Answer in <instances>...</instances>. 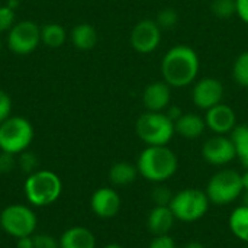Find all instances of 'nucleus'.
I'll list each match as a JSON object with an SVG mask.
<instances>
[{"label": "nucleus", "instance_id": "1", "mask_svg": "<svg viewBox=\"0 0 248 248\" xmlns=\"http://www.w3.org/2000/svg\"><path fill=\"white\" fill-rule=\"evenodd\" d=\"M199 68V55L189 45L171 46L161 60V76L170 87L190 86L196 81Z\"/></svg>", "mask_w": 248, "mask_h": 248}, {"label": "nucleus", "instance_id": "2", "mask_svg": "<svg viewBox=\"0 0 248 248\" xmlns=\"http://www.w3.org/2000/svg\"><path fill=\"white\" fill-rule=\"evenodd\" d=\"M137 169L145 180L158 185L176 174L179 158L167 145H147L138 155Z\"/></svg>", "mask_w": 248, "mask_h": 248}, {"label": "nucleus", "instance_id": "3", "mask_svg": "<svg viewBox=\"0 0 248 248\" xmlns=\"http://www.w3.org/2000/svg\"><path fill=\"white\" fill-rule=\"evenodd\" d=\"M23 192L31 206H49L60 199L62 193V182L60 176L51 170H36L25 180Z\"/></svg>", "mask_w": 248, "mask_h": 248}, {"label": "nucleus", "instance_id": "4", "mask_svg": "<svg viewBox=\"0 0 248 248\" xmlns=\"http://www.w3.org/2000/svg\"><path fill=\"white\" fill-rule=\"evenodd\" d=\"M211 202L205 190L198 187H186L173 195L170 209L176 221L196 222L202 219L209 211Z\"/></svg>", "mask_w": 248, "mask_h": 248}, {"label": "nucleus", "instance_id": "5", "mask_svg": "<svg viewBox=\"0 0 248 248\" xmlns=\"http://www.w3.org/2000/svg\"><path fill=\"white\" fill-rule=\"evenodd\" d=\"M241 173L232 169H222L217 171L206 185V195L209 202L215 206H225L235 202L243 195Z\"/></svg>", "mask_w": 248, "mask_h": 248}, {"label": "nucleus", "instance_id": "6", "mask_svg": "<svg viewBox=\"0 0 248 248\" xmlns=\"http://www.w3.org/2000/svg\"><path fill=\"white\" fill-rule=\"evenodd\" d=\"M137 135L145 145H167L174 137V122L166 112L142 113L135 125Z\"/></svg>", "mask_w": 248, "mask_h": 248}, {"label": "nucleus", "instance_id": "7", "mask_svg": "<svg viewBox=\"0 0 248 248\" xmlns=\"http://www.w3.org/2000/svg\"><path fill=\"white\" fill-rule=\"evenodd\" d=\"M33 126L22 116H10L0 124V151L19 155L33 141Z\"/></svg>", "mask_w": 248, "mask_h": 248}, {"label": "nucleus", "instance_id": "8", "mask_svg": "<svg viewBox=\"0 0 248 248\" xmlns=\"http://www.w3.org/2000/svg\"><path fill=\"white\" fill-rule=\"evenodd\" d=\"M38 227V218L28 205L12 203L0 214V228L12 238H23L33 235Z\"/></svg>", "mask_w": 248, "mask_h": 248}, {"label": "nucleus", "instance_id": "9", "mask_svg": "<svg viewBox=\"0 0 248 248\" xmlns=\"http://www.w3.org/2000/svg\"><path fill=\"white\" fill-rule=\"evenodd\" d=\"M39 42L41 28L32 20L17 22L7 31V46L17 55H28L33 52Z\"/></svg>", "mask_w": 248, "mask_h": 248}, {"label": "nucleus", "instance_id": "10", "mask_svg": "<svg viewBox=\"0 0 248 248\" xmlns=\"http://www.w3.org/2000/svg\"><path fill=\"white\" fill-rule=\"evenodd\" d=\"M129 42L137 52L151 54L161 42V29L153 19L140 20L131 31Z\"/></svg>", "mask_w": 248, "mask_h": 248}, {"label": "nucleus", "instance_id": "11", "mask_svg": "<svg viewBox=\"0 0 248 248\" xmlns=\"http://www.w3.org/2000/svg\"><path fill=\"white\" fill-rule=\"evenodd\" d=\"M202 157L211 166H227L237 158L235 145L231 137L227 135H214L205 141L202 147Z\"/></svg>", "mask_w": 248, "mask_h": 248}, {"label": "nucleus", "instance_id": "12", "mask_svg": "<svg viewBox=\"0 0 248 248\" xmlns=\"http://www.w3.org/2000/svg\"><path fill=\"white\" fill-rule=\"evenodd\" d=\"M224 99V86L218 78L203 77L198 80L192 90V100L196 108L208 110L219 103Z\"/></svg>", "mask_w": 248, "mask_h": 248}, {"label": "nucleus", "instance_id": "13", "mask_svg": "<svg viewBox=\"0 0 248 248\" xmlns=\"http://www.w3.org/2000/svg\"><path fill=\"white\" fill-rule=\"evenodd\" d=\"M122 206V199L113 187H99L90 198V208L97 218H115Z\"/></svg>", "mask_w": 248, "mask_h": 248}, {"label": "nucleus", "instance_id": "14", "mask_svg": "<svg viewBox=\"0 0 248 248\" xmlns=\"http://www.w3.org/2000/svg\"><path fill=\"white\" fill-rule=\"evenodd\" d=\"M205 124L215 135H227L237 126V113L231 106L222 102L206 110Z\"/></svg>", "mask_w": 248, "mask_h": 248}, {"label": "nucleus", "instance_id": "15", "mask_svg": "<svg viewBox=\"0 0 248 248\" xmlns=\"http://www.w3.org/2000/svg\"><path fill=\"white\" fill-rule=\"evenodd\" d=\"M171 87L163 81L150 83L142 93V103L150 112H164L170 106Z\"/></svg>", "mask_w": 248, "mask_h": 248}, {"label": "nucleus", "instance_id": "16", "mask_svg": "<svg viewBox=\"0 0 248 248\" xmlns=\"http://www.w3.org/2000/svg\"><path fill=\"white\" fill-rule=\"evenodd\" d=\"M60 248H96V237L86 227H70L58 238Z\"/></svg>", "mask_w": 248, "mask_h": 248}, {"label": "nucleus", "instance_id": "17", "mask_svg": "<svg viewBox=\"0 0 248 248\" xmlns=\"http://www.w3.org/2000/svg\"><path fill=\"white\" fill-rule=\"evenodd\" d=\"M176 222L170 206H154L147 218L148 230L153 235H166L173 230Z\"/></svg>", "mask_w": 248, "mask_h": 248}, {"label": "nucleus", "instance_id": "18", "mask_svg": "<svg viewBox=\"0 0 248 248\" xmlns=\"http://www.w3.org/2000/svg\"><path fill=\"white\" fill-rule=\"evenodd\" d=\"M206 129L205 118L196 113H183L174 122V131L186 140H198Z\"/></svg>", "mask_w": 248, "mask_h": 248}, {"label": "nucleus", "instance_id": "19", "mask_svg": "<svg viewBox=\"0 0 248 248\" xmlns=\"http://www.w3.org/2000/svg\"><path fill=\"white\" fill-rule=\"evenodd\" d=\"M140 176L137 164L128 161H118L109 169V180L115 186H129Z\"/></svg>", "mask_w": 248, "mask_h": 248}, {"label": "nucleus", "instance_id": "20", "mask_svg": "<svg viewBox=\"0 0 248 248\" xmlns=\"http://www.w3.org/2000/svg\"><path fill=\"white\" fill-rule=\"evenodd\" d=\"M73 45L80 51H89L97 44V32L90 23H78L70 33Z\"/></svg>", "mask_w": 248, "mask_h": 248}, {"label": "nucleus", "instance_id": "21", "mask_svg": "<svg viewBox=\"0 0 248 248\" xmlns=\"http://www.w3.org/2000/svg\"><path fill=\"white\" fill-rule=\"evenodd\" d=\"M228 225L235 238L243 243H248V206H237L230 215Z\"/></svg>", "mask_w": 248, "mask_h": 248}, {"label": "nucleus", "instance_id": "22", "mask_svg": "<svg viewBox=\"0 0 248 248\" xmlns=\"http://www.w3.org/2000/svg\"><path fill=\"white\" fill-rule=\"evenodd\" d=\"M231 140L235 145L237 158L241 161L243 167L248 170V124H241L231 132Z\"/></svg>", "mask_w": 248, "mask_h": 248}, {"label": "nucleus", "instance_id": "23", "mask_svg": "<svg viewBox=\"0 0 248 248\" xmlns=\"http://www.w3.org/2000/svg\"><path fill=\"white\" fill-rule=\"evenodd\" d=\"M67 39V32L60 23H46L41 28V42L48 48H60Z\"/></svg>", "mask_w": 248, "mask_h": 248}, {"label": "nucleus", "instance_id": "24", "mask_svg": "<svg viewBox=\"0 0 248 248\" xmlns=\"http://www.w3.org/2000/svg\"><path fill=\"white\" fill-rule=\"evenodd\" d=\"M232 77L241 87H248V51L241 52L232 65Z\"/></svg>", "mask_w": 248, "mask_h": 248}, {"label": "nucleus", "instance_id": "25", "mask_svg": "<svg viewBox=\"0 0 248 248\" xmlns=\"http://www.w3.org/2000/svg\"><path fill=\"white\" fill-rule=\"evenodd\" d=\"M212 13L219 19H228L237 15V0H214L211 4Z\"/></svg>", "mask_w": 248, "mask_h": 248}, {"label": "nucleus", "instance_id": "26", "mask_svg": "<svg viewBox=\"0 0 248 248\" xmlns=\"http://www.w3.org/2000/svg\"><path fill=\"white\" fill-rule=\"evenodd\" d=\"M173 192L163 183L155 185V187L151 190V201L154 206H170V202L173 199Z\"/></svg>", "mask_w": 248, "mask_h": 248}, {"label": "nucleus", "instance_id": "27", "mask_svg": "<svg viewBox=\"0 0 248 248\" xmlns=\"http://www.w3.org/2000/svg\"><path fill=\"white\" fill-rule=\"evenodd\" d=\"M155 22H157V25L160 26L161 31L163 29H173L179 22V13L173 7H166V9L158 12L157 17H155Z\"/></svg>", "mask_w": 248, "mask_h": 248}, {"label": "nucleus", "instance_id": "28", "mask_svg": "<svg viewBox=\"0 0 248 248\" xmlns=\"http://www.w3.org/2000/svg\"><path fill=\"white\" fill-rule=\"evenodd\" d=\"M15 25V12L10 6L0 4V32L9 31Z\"/></svg>", "mask_w": 248, "mask_h": 248}, {"label": "nucleus", "instance_id": "29", "mask_svg": "<svg viewBox=\"0 0 248 248\" xmlns=\"http://www.w3.org/2000/svg\"><path fill=\"white\" fill-rule=\"evenodd\" d=\"M35 248H60V241L51 234H36L33 235Z\"/></svg>", "mask_w": 248, "mask_h": 248}, {"label": "nucleus", "instance_id": "30", "mask_svg": "<svg viewBox=\"0 0 248 248\" xmlns=\"http://www.w3.org/2000/svg\"><path fill=\"white\" fill-rule=\"evenodd\" d=\"M12 116V99L10 96L0 90V124Z\"/></svg>", "mask_w": 248, "mask_h": 248}, {"label": "nucleus", "instance_id": "31", "mask_svg": "<svg viewBox=\"0 0 248 248\" xmlns=\"http://www.w3.org/2000/svg\"><path fill=\"white\" fill-rule=\"evenodd\" d=\"M19 155H20V160H19L20 167H22L25 171H28L29 174L33 173V171H36V169H38V160H36V157H35L33 154L25 151V153H22V154H19Z\"/></svg>", "mask_w": 248, "mask_h": 248}, {"label": "nucleus", "instance_id": "32", "mask_svg": "<svg viewBox=\"0 0 248 248\" xmlns=\"http://www.w3.org/2000/svg\"><path fill=\"white\" fill-rule=\"evenodd\" d=\"M176 243L174 240L166 234V235H154V238L151 240L148 248H176Z\"/></svg>", "mask_w": 248, "mask_h": 248}, {"label": "nucleus", "instance_id": "33", "mask_svg": "<svg viewBox=\"0 0 248 248\" xmlns=\"http://www.w3.org/2000/svg\"><path fill=\"white\" fill-rule=\"evenodd\" d=\"M15 155L12 154H7V153H3L0 154V173H9L15 169Z\"/></svg>", "mask_w": 248, "mask_h": 248}, {"label": "nucleus", "instance_id": "34", "mask_svg": "<svg viewBox=\"0 0 248 248\" xmlns=\"http://www.w3.org/2000/svg\"><path fill=\"white\" fill-rule=\"evenodd\" d=\"M237 15L248 25V0H237Z\"/></svg>", "mask_w": 248, "mask_h": 248}, {"label": "nucleus", "instance_id": "35", "mask_svg": "<svg viewBox=\"0 0 248 248\" xmlns=\"http://www.w3.org/2000/svg\"><path fill=\"white\" fill-rule=\"evenodd\" d=\"M16 248H35V246H33V235L17 238L16 240Z\"/></svg>", "mask_w": 248, "mask_h": 248}, {"label": "nucleus", "instance_id": "36", "mask_svg": "<svg viewBox=\"0 0 248 248\" xmlns=\"http://www.w3.org/2000/svg\"><path fill=\"white\" fill-rule=\"evenodd\" d=\"M241 179H243V187H244V190H248V170H246L244 173H241Z\"/></svg>", "mask_w": 248, "mask_h": 248}, {"label": "nucleus", "instance_id": "37", "mask_svg": "<svg viewBox=\"0 0 248 248\" xmlns=\"http://www.w3.org/2000/svg\"><path fill=\"white\" fill-rule=\"evenodd\" d=\"M183 248H205V246L201 244V243H198V241H192V243L186 244Z\"/></svg>", "mask_w": 248, "mask_h": 248}, {"label": "nucleus", "instance_id": "38", "mask_svg": "<svg viewBox=\"0 0 248 248\" xmlns=\"http://www.w3.org/2000/svg\"><path fill=\"white\" fill-rule=\"evenodd\" d=\"M241 201H243V203H241V205H246V206H248V190H243Z\"/></svg>", "mask_w": 248, "mask_h": 248}, {"label": "nucleus", "instance_id": "39", "mask_svg": "<svg viewBox=\"0 0 248 248\" xmlns=\"http://www.w3.org/2000/svg\"><path fill=\"white\" fill-rule=\"evenodd\" d=\"M103 248H124L122 246H119V244H108V246H105Z\"/></svg>", "mask_w": 248, "mask_h": 248}, {"label": "nucleus", "instance_id": "40", "mask_svg": "<svg viewBox=\"0 0 248 248\" xmlns=\"http://www.w3.org/2000/svg\"><path fill=\"white\" fill-rule=\"evenodd\" d=\"M0 51H1V39H0Z\"/></svg>", "mask_w": 248, "mask_h": 248}, {"label": "nucleus", "instance_id": "41", "mask_svg": "<svg viewBox=\"0 0 248 248\" xmlns=\"http://www.w3.org/2000/svg\"><path fill=\"white\" fill-rule=\"evenodd\" d=\"M176 248H183V247H176Z\"/></svg>", "mask_w": 248, "mask_h": 248}]
</instances>
